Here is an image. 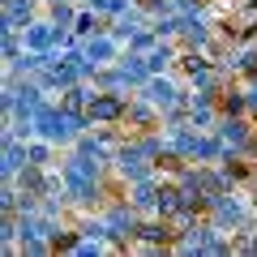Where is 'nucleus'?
Instances as JSON below:
<instances>
[{
  "mask_svg": "<svg viewBox=\"0 0 257 257\" xmlns=\"http://www.w3.org/2000/svg\"><path fill=\"white\" fill-rule=\"evenodd\" d=\"M128 103L120 99V94L103 90V94H90V107H86V116H90V124H111V120H124Z\"/></svg>",
  "mask_w": 257,
  "mask_h": 257,
  "instance_id": "2",
  "label": "nucleus"
},
{
  "mask_svg": "<svg viewBox=\"0 0 257 257\" xmlns=\"http://www.w3.org/2000/svg\"><path fill=\"white\" fill-rule=\"evenodd\" d=\"M52 43H60V30H56V22H52V26H43V22H30L26 35H22V47H30V52H52Z\"/></svg>",
  "mask_w": 257,
  "mask_h": 257,
  "instance_id": "3",
  "label": "nucleus"
},
{
  "mask_svg": "<svg viewBox=\"0 0 257 257\" xmlns=\"http://www.w3.org/2000/svg\"><path fill=\"white\" fill-rule=\"evenodd\" d=\"M172 47H150V56H146V69L150 73H159V69H167V60H172Z\"/></svg>",
  "mask_w": 257,
  "mask_h": 257,
  "instance_id": "11",
  "label": "nucleus"
},
{
  "mask_svg": "<svg viewBox=\"0 0 257 257\" xmlns=\"http://www.w3.org/2000/svg\"><path fill=\"white\" fill-rule=\"evenodd\" d=\"M47 159H52V150H47V146H30V163L47 167Z\"/></svg>",
  "mask_w": 257,
  "mask_h": 257,
  "instance_id": "15",
  "label": "nucleus"
},
{
  "mask_svg": "<svg viewBox=\"0 0 257 257\" xmlns=\"http://www.w3.org/2000/svg\"><path fill=\"white\" fill-rule=\"evenodd\" d=\"M248 107H257V82H253V90H248Z\"/></svg>",
  "mask_w": 257,
  "mask_h": 257,
  "instance_id": "16",
  "label": "nucleus"
},
{
  "mask_svg": "<svg viewBox=\"0 0 257 257\" xmlns=\"http://www.w3.org/2000/svg\"><path fill=\"white\" fill-rule=\"evenodd\" d=\"M69 248H77L73 231H52V253H69Z\"/></svg>",
  "mask_w": 257,
  "mask_h": 257,
  "instance_id": "13",
  "label": "nucleus"
},
{
  "mask_svg": "<svg viewBox=\"0 0 257 257\" xmlns=\"http://www.w3.org/2000/svg\"><path fill=\"white\" fill-rule=\"evenodd\" d=\"M30 13H35V0H5V35L30 26Z\"/></svg>",
  "mask_w": 257,
  "mask_h": 257,
  "instance_id": "5",
  "label": "nucleus"
},
{
  "mask_svg": "<svg viewBox=\"0 0 257 257\" xmlns=\"http://www.w3.org/2000/svg\"><path fill=\"white\" fill-rule=\"evenodd\" d=\"M219 142H223V146H236V150H244L248 146V128L244 124H240V120H219Z\"/></svg>",
  "mask_w": 257,
  "mask_h": 257,
  "instance_id": "7",
  "label": "nucleus"
},
{
  "mask_svg": "<svg viewBox=\"0 0 257 257\" xmlns=\"http://www.w3.org/2000/svg\"><path fill=\"white\" fill-rule=\"evenodd\" d=\"M90 30H99V22H94L90 13H82V18L73 22V35H90Z\"/></svg>",
  "mask_w": 257,
  "mask_h": 257,
  "instance_id": "14",
  "label": "nucleus"
},
{
  "mask_svg": "<svg viewBox=\"0 0 257 257\" xmlns=\"http://www.w3.org/2000/svg\"><path fill=\"white\" fill-rule=\"evenodd\" d=\"M184 43H189V47H206V43H210V26H206L202 18H189V22H184Z\"/></svg>",
  "mask_w": 257,
  "mask_h": 257,
  "instance_id": "8",
  "label": "nucleus"
},
{
  "mask_svg": "<svg viewBox=\"0 0 257 257\" xmlns=\"http://www.w3.org/2000/svg\"><path fill=\"white\" fill-rule=\"evenodd\" d=\"M124 120H133V124H142V128H155V124H159V111L146 107V103H128Z\"/></svg>",
  "mask_w": 257,
  "mask_h": 257,
  "instance_id": "9",
  "label": "nucleus"
},
{
  "mask_svg": "<svg viewBox=\"0 0 257 257\" xmlns=\"http://www.w3.org/2000/svg\"><path fill=\"white\" fill-rule=\"evenodd\" d=\"M146 99L155 103L159 111H172V107H180V94H176V86L167 82V77H150V82H146Z\"/></svg>",
  "mask_w": 257,
  "mask_h": 257,
  "instance_id": "4",
  "label": "nucleus"
},
{
  "mask_svg": "<svg viewBox=\"0 0 257 257\" xmlns=\"http://www.w3.org/2000/svg\"><path fill=\"white\" fill-rule=\"evenodd\" d=\"M60 107H64V111H73V116H86L82 107H90V90H77V86H73V90L64 94V103H60Z\"/></svg>",
  "mask_w": 257,
  "mask_h": 257,
  "instance_id": "10",
  "label": "nucleus"
},
{
  "mask_svg": "<svg viewBox=\"0 0 257 257\" xmlns=\"http://www.w3.org/2000/svg\"><path fill=\"white\" fill-rule=\"evenodd\" d=\"M94 180H99V163L94 159L77 155V159L64 163V184H69L73 197H94Z\"/></svg>",
  "mask_w": 257,
  "mask_h": 257,
  "instance_id": "1",
  "label": "nucleus"
},
{
  "mask_svg": "<svg viewBox=\"0 0 257 257\" xmlns=\"http://www.w3.org/2000/svg\"><path fill=\"white\" fill-rule=\"evenodd\" d=\"M82 52H86V60H90V64H99V69H103V64L116 56V35H99V39H90Z\"/></svg>",
  "mask_w": 257,
  "mask_h": 257,
  "instance_id": "6",
  "label": "nucleus"
},
{
  "mask_svg": "<svg viewBox=\"0 0 257 257\" xmlns=\"http://www.w3.org/2000/svg\"><path fill=\"white\" fill-rule=\"evenodd\" d=\"M155 30H133V35H128V47H133V52H146V47H155Z\"/></svg>",
  "mask_w": 257,
  "mask_h": 257,
  "instance_id": "12",
  "label": "nucleus"
}]
</instances>
